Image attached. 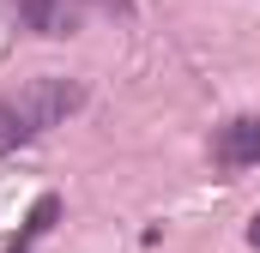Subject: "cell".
I'll return each mask as SVG.
<instances>
[{"mask_svg": "<svg viewBox=\"0 0 260 253\" xmlns=\"http://www.w3.org/2000/svg\"><path fill=\"white\" fill-rule=\"evenodd\" d=\"M248 241H254V247H260V211H254V223H248Z\"/></svg>", "mask_w": 260, "mask_h": 253, "instance_id": "5b68a950", "label": "cell"}, {"mask_svg": "<svg viewBox=\"0 0 260 253\" xmlns=\"http://www.w3.org/2000/svg\"><path fill=\"white\" fill-rule=\"evenodd\" d=\"M55 217H61V199H55V193H43V199L30 205V217H24V229H18V241H12L6 253H30L37 241H43V235H49V223H55Z\"/></svg>", "mask_w": 260, "mask_h": 253, "instance_id": "277c9868", "label": "cell"}, {"mask_svg": "<svg viewBox=\"0 0 260 253\" xmlns=\"http://www.w3.org/2000/svg\"><path fill=\"white\" fill-rule=\"evenodd\" d=\"M85 109V85L79 78H61V72H43V78H24L18 91L0 97V157L43 139L49 126H61L67 115Z\"/></svg>", "mask_w": 260, "mask_h": 253, "instance_id": "6da1fadb", "label": "cell"}, {"mask_svg": "<svg viewBox=\"0 0 260 253\" xmlns=\"http://www.w3.org/2000/svg\"><path fill=\"white\" fill-rule=\"evenodd\" d=\"M18 24L37 30V36H73L79 30V6L73 0H12Z\"/></svg>", "mask_w": 260, "mask_h": 253, "instance_id": "3957f363", "label": "cell"}, {"mask_svg": "<svg viewBox=\"0 0 260 253\" xmlns=\"http://www.w3.org/2000/svg\"><path fill=\"white\" fill-rule=\"evenodd\" d=\"M212 163L224 169H242V163H260V121L254 115H236L212 133Z\"/></svg>", "mask_w": 260, "mask_h": 253, "instance_id": "7a4b0ae2", "label": "cell"}]
</instances>
